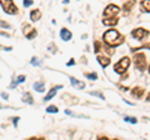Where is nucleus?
I'll use <instances>...</instances> for the list:
<instances>
[{"mask_svg":"<svg viewBox=\"0 0 150 140\" xmlns=\"http://www.w3.org/2000/svg\"><path fill=\"white\" fill-rule=\"evenodd\" d=\"M103 39H104V43L106 45H110L112 48H115V46H119L124 43V36L120 35L119 31H116L114 29L111 30H108L104 36H103Z\"/></svg>","mask_w":150,"mask_h":140,"instance_id":"obj_1","label":"nucleus"},{"mask_svg":"<svg viewBox=\"0 0 150 140\" xmlns=\"http://www.w3.org/2000/svg\"><path fill=\"white\" fill-rule=\"evenodd\" d=\"M130 65V59L129 58H121L118 63L114 65V71L118 74H124L126 71V69L129 68Z\"/></svg>","mask_w":150,"mask_h":140,"instance_id":"obj_2","label":"nucleus"},{"mask_svg":"<svg viewBox=\"0 0 150 140\" xmlns=\"http://www.w3.org/2000/svg\"><path fill=\"white\" fill-rule=\"evenodd\" d=\"M134 64L139 70H145L146 68V57L143 53H138L134 55Z\"/></svg>","mask_w":150,"mask_h":140,"instance_id":"obj_3","label":"nucleus"},{"mask_svg":"<svg viewBox=\"0 0 150 140\" xmlns=\"http://www.w3.org/2000/svg\"><path fill=\"white\" fill-rule=\"evenodd\" d=\"M1 1V8H3V10L8 13V14H16L18 13V8L14 5V3H13V0H0Z\"/></svg>","mask_w":150,"mask_h":140,"instance_id":"obj_4","label":"nucleus"},{"mask_svg":"<svg viewBox=\"0 0 150 140\" xmlns=\"http://www.w3.org/2000/svg\"><path fill=\"white\" fill-rule=\"evenodd\" d=\"M120 11V9L116 6V5H112V4H110V5H108L105 8V10H104V18H114L115 15H118Z\"/></svg>","mask_w":150,"mask_h":140,"instance_id":"obj_5","label":"nucleus"},{"mask_svg":"<svg viewBox=\"0 0 150 140\" xmlns=\"http://www.w3.org/2000/svg\"><path fill=\"white\" fill-rule=\"evenodd\" d=\"M131 35H133L135 39H138V40H143L144 38H146V36L149 35V31L143 29V28H138V29L131 31Z\"/></svg>","mask_w":150,"mask_h":140,"instance_id":"obj_6","label":"nucleus"},{"mask_svg":"<svg viewBox=\"0 0 150 140\" xmlns=\"http://www.w3.org/2000/svg\"><path fill=\"white\" fill-rule=\"evenodd\" d=\"M23 33H24L25 38H28V39L35 38L36 34H38L36 30H35L33 26H30V25H25V26H24V29H23Z\"/></svg>","mask_w":150,"mask_h":140,"instance_id":"obj_7","label":"nucleus"},{"mask_svg":"<svg viewBox=\"0 0 150 140\" xmlns=\"http://www.w3.org/2000/svg\"><path fill=\"white\" fill-rule=\"evenodd\" d=\"M144 93H145L144 88L137 86V88H134V89L131 90V95H133L134 98H137V99H142L143 95H144Z\"/></svg>","mask_w":150,"mask_h":140,"instance_id":"obj_8","label":"nucleus"},{"mask_svg":"<svg viewBox=\"0 0 150 140\" xmlns=\"http://www.w3.org/2000/svg\"><path fill=\"white\" fill-rule=\"evenodd\" d=\"M137 4V0H128V1H125L124 3V5H123V9H124V13H130L131 11V9H133V6Z\"/></svg>","mask_w":150,"mask_h":140,"instance_id":"obj_9","label":"nucleus"},{"mask_svg":"<svg viewBox=\"0 0 150 140\" xmlns=\"http://www.w3.org/2000/svg\"><path fill=\"white\" fill-rule=\"evenodd\" d=\"M103 24L104 25H108V26H114L118 24V18H105L104 20H103Z\"/></svg>","mask_w":150,"mask_h":140,"instance_id":"obj_10","label":"nucleus"},{"mask_svg":"<svg viewBox=\"0 0 150 140\" xmlns=\"http://www.w3.org/2000/svg\"><path fill=\"white\" fill-rule=\"evenodd\" d=\"M70 83H71V85L73 86H75L76 89H84L85 88V83H83V81H79V80H76L75 78H70Z\"/></svg>","mask_w":150,"mask_h":140,"instance_id":"obj_11","label":"nucleus"},{"mask_svg":"<svg viewBox=\"0 0 150 140\" xmlns=\"http://www.w3.org/2000/svg\"><path fill=\"white\" fill-rule=\"evenodd\" d=\"M60 36H62V39L65 40V41H69L70 39H71V33H70L68 29H63L62 31H60Z\"/></svg>","mask_w":150,"mask_h":140,"instance_id":"obj_12","label":"nucleus"},{"mask_svg":"<svg viewBox=\"0 0 150 140\" xmlns=\"http://www.w3.org/2000/svg\"><path fill=\"white\" fill-rule=\"evenodd\" d=\"M41 18V11L39 10V9H35V10H33L31 14H30V19L33 21H38Z\"/></svg>","mask_w":150,"mask_h":140,"instance_id":"obj_13","label":"nucleus"},{"mask_svg":"<svg viewBox=\"0 0 150 140\" xmlns=\"http://www.w3.org/2000/svg\"><path fill=\"white\" fill-rule=\"evenodd\" d=\"M58 89H62V85H58V86H55V88H53V89H51L49 93H48V95L45 96V101H48V100H50L51 98H53L55 94H56V91H58Z\"/></svg>","mask_w":150,"mask_h":140,"instance_id":"obj_14","label":"nucleus"},{"mask_svg":"<svg viewBox=\"0 0 150 140\" xmlns=\"http://www.w3.org/2000/svg\"><path fill=\"white\" fill-rule=\"evenodd\" d=\"M98 62L100 63V65L103 68H106L108 65L110 64V59L106 58V57H100V55H99V57H98Z\"/></svg>","mask_w":150,"mask_h":140,"instance_id":"obj_15","label":"nucleus"},{"mask_svg":"<svg viewBox=\"0 0 150 140\" xmlns=\"http://www.w3.org/2000/svg\"><path fill=\"white\" fill-rule=\"evenodd\" d=\"M142 10L145 13H150V0H143L142 1Z\"/></svg>","mask_w":150,"mask_h":140,"instance_id":"obj_16","label":"nucleus"},{"mask_svg":"<svg viewBox=\"0 0 150 140\" xmlns=\"http://www.w3.org/2000/svg\"><path fill=\"white\" fill-rule=\"evenodd\" d=\"M23 101L24 103H28V104H34V100H33V98H31V94L30 93H25L24 96H23Z\"/></svg>","mask_w":150,"mask_h":140,"instance_id":"obj_17","label":"nucleus"},{"mask_svg":"<svg viewBox=\"0 0 150 140\" xmlns=\"http://www.w3.org/2000/svg\"><path fill=\"white\" fill-rule=\"evenodd\" d=\"M44 83L43 81H36V83H34V89L36 90V91H39V93H41V91H44Z\"/></svg>","mask_w":150,"mask_h":140,"instance_id":"obj_18","label":"nucleus"},{"mask_svg":"<svg viewBox=\"0 0 150 140\" xmlns=\"http://www.w3.org/2000/svg\"><path fill=\"white\" fill-rule=\"evenodd\" d=\"M25 76L24 75H19L18 78H16V80H14L13 83H11V88H14V86H16L18 84H20V83H24L25 81Z\"/></svg>","mask_w":150,"mask_h":140,"instance_id":"obj_19","label":"nucleus"},{"mask_svg":"<svg viewBox=\"0 0 150 140\" xmlns=\"http://www.w3.org/2000/svg\"><path fill=\"white\" fill-rule=\"evenodd\" d=\"M85 76L88 79H90V80H96V79H98V75H96L95 73H86Z\"/></svg>","mask_w":150,"mask_h":140,"instance_id":"obj_20","label":"nucleus"},{"mask_svg":"<svg viewBox=\"0 0 150 140\" xmlns=\"http://www.w3.org/2000/svg\"><path fill=\"white\" fill-rule=\"evenodd\" d=\"M124 120L128 121V123H130V124H137V121H138L135 118H133V116H125Z\"/></svg>","mask_w":150,"mask_h":140,"instance_id":"obj_21","label":"nucleus"},{"mask_svg":"<svg viewBox=\"0 0 150 140\" xmlns=\"http://www.w3.org/2000/svg\"><path fill=\"white\" fill-rule=\"evenodd\" d=\"M90 95H93V96H98L99 99H101V100H104L105 98H104V95L101 94V93H98V91H91L90 93Z\"/></svg>","mask_w":150,"mask_h":140,"instance_id":"obj_22","label":"nucleus"},{"mask_svg":"<svg viewBox=\"0 0 150 140\" xmlns=\"http://www.w3.org/2000/svg\"><path fill=\"white\" fill-rule=\"evenodd\" d=\"M30 63H31V65H35V66H40L41 65V62L40 60H38V58H33Z\"/></svg>","mask_w":150,"mask_h":140,"instance_id":"obj_23","label":"nucleus"},{"mask_svg":"<svg viewBox=\"0 0 150 140\" xmlns=\"http://www.w3.org/2000/svg\"><path fill=\"white\" fill-rule=\"evenodd\" d=\"M46 111H48V113H58V108H56L55 105H51L46 109Z\"/></svg>","mask_w":150,"mask_h":140,"instance_id":"obj_24","label":"nucleus"},{"mask_svg":"<svg viewBox=\"0 0 150 140\" xmlns=\"http://www.w3.org/2000/svg\"><path fill=\"white\" fill-rule=\"evenodd\" d=\"M94 50H95V53H98V51H99L100 49H101V45H100V43L99 41H95V43H94Z\"/></svg>","mask_w":150,"mask_h":140,"instance_id":"obj_25","label":"nucleus"},{"mask_svg":"<svg viewBox=\"0 0 150 140\" xmlns=\"http://www.w3.org/2000/svg\"><path fill=\"white\" fill-rule=\"evenodd\" d=\"M33 5V0H24V6H30Z\"/></svg>","mask_w":150,"mask_h":140,"instance_id":"obj_26","label":"nucleus"},{"mask_svg":"<svg viewBox=\"0 0 150 140\" xmlns=\"http://www.w3.org/2000/svg\"><path fill=\"white\" fill-rule=\"evenodd\" d=\"M145 48H148V49H150V43L149 44H146V45H144L143 48H139V49H145ZM139 49H137V50H139Z\"/></svg>","mask_w":150,"mask_h":140,"instance_id":"obj_27","label":"nucleus"},{"mask_svg":"<svg viewBox=\"0 0 150 140\" xmlns=\"http://www.w3.org/2000/svg\"><path fill=\"white\" fill-rule=\"evenodd\" d=\"M18 120H19V118H14V125H15V127H18Z\"/></svg>","mask_w":150,"mask_h":140,"instance_id":"obj_28","label":"nucleus"},{"mask_svg":"<svg viewBox=\"0 0 150 140\" xmlns=\"http://www.w3.org/2000/svg\"><path fill=\"white\" fill-rule=\"evenodd\" d=\"M71 65H74V59H71L70 62L68 63V66H71Z\"/></svg>","mask_w":150,"mask_h":140,"instance_id":"obj_29","label":"nucleus"},{"mask_svg":"<svg viewBox=\"0 0 150 140\" xmlns=\"http://www.w3.org/2000/svg\"><path fill=\"white\" fill-rule=\"evenodd\" d=\"M1 96H3V98H4V99H5V100L8 99V94H5V93H3V94H1Z\"/></svg>","mask_w":150,"mask_h":140,"instance_id":"obj_30","label":"nucleus"},{"mask_svg":"<svg viewBox=\"0 0 150 140\" xmlns=\"http://www.w3.org/2000/svg\"><path fill=\"white\" fill-rule=\"evenodd\" d=\"M1 26L4 28V26H6V28H9V25L6 24V23H4V21H1Z\"/></svg>","mask_w":150,"mask_h":140,"instance_id":"obj_31","label":"nucleus"},{"mask_svg":"<svg viewBox=\"0 0 150 140\" xmlns=\"http://www.w3.org/2000/svg\"><path fill=\"white\" fill-rule=\"evenodd\" d=\"M146 100L150 101V93H149V95H148V98H146Z\"/></svg>","mask_w":150,"mask_h":140,"instance_id":"obj_32","label":"nucleus"},{"mask_svg":"<svg viewBox=\"0 0 150 140\" xmlns=\"http://www.w3.org/2000/svg\"><path fill=\"white\" fill-rule=\"evenodd\" d=\"M149 74H150V66H149Z\"/></svg>","mask_w":150,"mask_h":140,"instance_id":"obj_33","label":"nucleus"}]
</instances>
